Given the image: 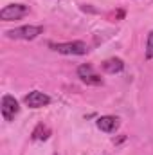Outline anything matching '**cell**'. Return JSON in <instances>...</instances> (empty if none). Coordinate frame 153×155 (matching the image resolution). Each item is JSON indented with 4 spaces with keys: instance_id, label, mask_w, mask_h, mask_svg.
Returning a JSON list of instances; mask_svg holds the SVG:
<instances>
[{
    "instance_id": "6da1fadb",
    "label": "cell",
    "mask_w": 153,
    "mask_h": 155,
    "mask_svg": "<svg viewBox=\"0 0 153 155\" xmlns=\"http://www.w3.org/2000/svg\"><path fill=\"white\" fill-rule=\"evenodd\" d=\"M43 33L41 25H22L16 29H11L5 33V36L11 40H34L36 36H40Z\"/></svg>"
},
{
    "instance_id": "7a4b0ae2",
    "label": "cell",
    "mask_w": 153,
    "mask_h": 155,
    "mask_svg": "<svg viewBox=\"0 0 153 155\" xmlns=\"http://www.w3.org/2000/svg\"><path fill=\"white\" fill-rule=\"evenodd\" d=\"M50 47L56 51V52H60V54H74V56H83V54H86L88 52V49H86V43H83V41H65V43H50Z\"/></svg>"
},
{
    "instance_id": "3957f363",
    "label": "cell",
    "mask_w": 153,
    "mask_h": 155,
    "mask_svg": "<svg viewBox=\"0 0 153 155\" xmlns=\"http://www.w3.org/2000/svg\"><path fill=\"white\" fill-rule=\"evenodd\" d=\"M27 13H29L27 5H24V4H9L0 11V18L4 22H11V20H20Z\"/></svg>"
},
{
    "instance_id": "277c9868",
    "label": "cell",
    "mask_w": 153,
    "mask_h": 155,
    "mask_svg": "<svg viewBox=\"0 0 153 155\" xmlns=\"http://www.w3.org/2000/svg\"><path fill=\"white\" fill-rule=\"evenodd\" d=\"M18 110H20V107H18V101L13 97V96H4L2 97V116L5 121H13L15 116L18 114Z\"/></svg>"
},
{
    "instance_id": "5b68a950",
    "label": "cell",
    "mask_w": 153,
    "mask_h": 155,
    "mask_svg": "<svg viewBox=\"0 0 153 155\" xmlns=\"http://www.w3.org/2000/svg\"><path fill=\"white\" fill-rule=\"evenodd\" d=\"M77 76L81 78V81L83 83H86V85H103V79L101 76H97L96 72H94V69H92V65H88V63H85V65H81V67H77Z\"/></svg>"
},
{
    "instance_id": "8992f818",
    "label": "cell",
    "mask_w": 153,
    "mask_h": 155,
    "mask_svg": "<svg viewBox=\"0 0 153 155\" xmlns=\"http://www.w3.org/2000/svg\"><path fill=\"white\" fill-rule=\"evenodd\" d=\"M25 105L29 107V108H41V107H47L49 103H50V97L47 96V94H43V92H40V90H33V92H29L27 96H25Z\"/></svg>"
},
{
    "instance_id": "52a82bcc",
    "label": "cell",
    "mask_w": 153,
    "mask_h": 155,
    "mask_svg": "<svg viewBox=\"0 0 153 155\" xmlns=\"http://www.w3.org/2000/svg\"><path fill=\"white\" fill-rule=\"evenodd\" d=\"M97 128L101 132H106V134H112L119 128V119L115 116H103L97 119Z\"/></svg>"
},
{
    "instance_id": "ba28073f",
    "label": "cell",
    "mask_w": 153,
    "mask_h": 155,
    "mask_svg": "<svg viewBox=\"0 0 153 155\" xmlns=\"http://www.w3.org/2000/svg\"><path fill=\"white\" fill-rule=\"evenodd\" d=\"M124 69V61L121 58H110L106 61H103V71L108 72V74H115V72H121Z\"/></svg>"
},
{
    "instance_id": "9c48e42d",
    "label": "cell",
    "mask_w": 153,
    "mask_h": 155,
    "mask_svg": "<svg viewBox=\"0 0 153 155\" xmlns=\"http://www.w3.org/2000/svg\"><path fill=\"white\" fill-rule=\"evenodd\" d=\"M49 128L47 126H43V124H38L36 128H34V132H33V139L34 141H45V139H49Z\"/></svg>"
},
{
    "instance_id": "30bf717a",
    "label": "cell",
    "mask_w": 153,
    "mask_h": 155,
    "mask_svg": "<svg viewBox=\"0 0 153 155\" xmlns=\"http://www.w3.org/2000/svg\"><path fill=\"white\" fill-rule=\"evenodd\" d=\"M146 60H153V31L148 35L146 41Z\"/></svg>"
}]
</instances>
